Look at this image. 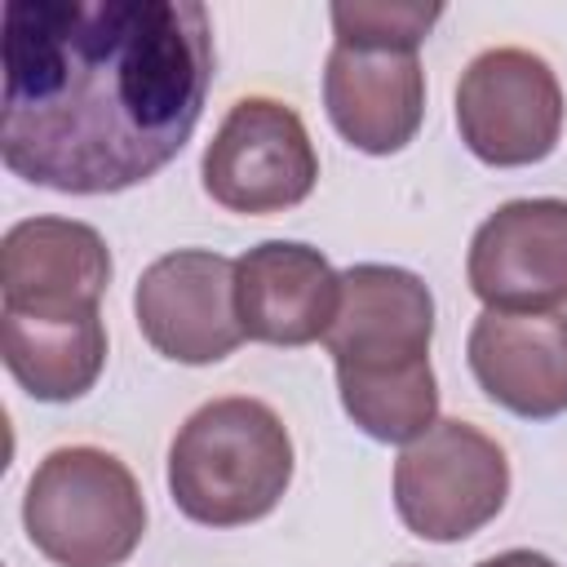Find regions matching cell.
<instances>
[{"mask_svg":"<svg viewBox=\"0 0 567 567\" xmlns=\"http://www.w3.org/2000/svg\"><path fill=\"white\" fill-rule=\"evenodd\" d=\"M0 58L4 168L62 195H115L190 142L213 22L195 0H13Z\"/></svg>","mask_w":567,"mask_h":567,"instance_id":"cell-1","label":"cell"},{"mask_svg":"<svg viewBox=\"0 0 567 567\" xmlns=\"http://www.w3.org/2000/svg\"><path fill=\"white\" fill-rule=\"evenodd\" d=\"M434 297L403 266L359 261L341 270V306L323 337L346 416L377 443H416L439 421L430 368Z\"/></svg>","mask_w":567,"mask_h":567,"instance_id":"cell-2","label":"cell"},{"mask_svg":"<svg viewBox=\"0 0 567 567\" xmlns=\"http://www.w3.org/2000/svg\"><path fill=\"white\" fill-rule=\"evenodd\" d=\"M292 483V439L279 412L248 394H226L186 416L168 447L173 505L204 527L266 518Z\"/></svg>","mask_w":567,"mask_h":567,"instance_id":"cell-3","label":"cell"},{"mask_svg":"<svg viewBox=\"0 0 567 567\" xmlns=\"http://www.w3.org/2000/svg\"><path fill=\"white\" fill-rule=\"evenodd\" d=\"M31 545L58 567H120L146 532V501L133 470L89 443L53 447L22 496Z\"/></svg>","mask_w":567,"mask_h":567,"instance_id":"cell-4","label":"cell"},{"mask_svg":"<svg viewBox=\"0 0 567 567\" xmlns=\"http://www.w3.org/2000/svg\"><path fill=\"white\" fill-rule=\"evenodd\" d=\"M509 496V461L492 434L447 416L394 461V509L421 540L452 545L487 527Z\"/></svg>","mask_w":567,"mask_h":567,"instance_id":"cell-5","label":"cell"},{"mask_svg":"<svg viewBox=\"0 0 567 567\" xmlns=\"http://www.w3.org/2000/svg\"><path fill=\"white\" fill-rule=\"evenodd\" d=\"M204 190L248 217L297 208L319 182V155L301 115L279 97H239L213 133L204 164Z\"/></svg>","mask_w":567,"mask_h":567,"instance_id":"cell-6","label":"cell"},{"mask_svg":"<svg viewBox=\"0 0 567 567\" xmlns=\"http://www.w3.org/2000/svg\"><path fill=\"white\" fill-rule=\"evenodd\" d=\"M461 142L492 168L540 164L563 133V89L532 49H483L456 80Z\"/></svg>","mask_w":567,"mask_h":567,"instance_id":"cell-7","label":"cell"},{"mask_svg":"<svg viewBox=\"0 0 567 567\" xmlns=\"http://www.w3.org/2000/svg\"><path fill=\"white\" fill-rule=\"evenodd\" d=\"M142 337L173 363H217L244 341L235 306V261L208 248L155 257L133 292Z\"/></svg>","mask_w":567,"mask_h":567,"instance_id":"cell-8","label":"cell"},{"mask_svg":"<svg viewBox=\"0 0 567 567\" xmlns=\"http://www.w3.org/2000/svg\"><path fill=\"white\" fill-rule=\"evenodd\" d=\"M470 292L487 310L554 315L567 301V199H509L470 239Z\"/></svg>","mask_w":567,"mask_h":567,"instance_id":"cell-9","label":"cell"},{"mask_svg":"<svg viewBox=\"0 0 567 567\" xmlns=\"http://www.w3.org/2000/svg\"><path fill=\"white\" fill-rule=\"evenodd\" d=\"M235 306L244 337L266 346H310L323 341L337 319L341 275L310 244L266 239L235 261Z\"/></svg>","mask_w":567,"mask_h":567,"instance_id":"cell-10","label":"cell"},{"mask_svg":"<svg viewBox=\"0 0 567 567\" xmlns=\"http://www.w3.org/2000/svg\"><path fill=\"white\" fill-rule=\"evenodd\" d=\"M111 284V248L89 221L27 217L0 244V310H93Z\"/></svg>","mask_w":567,"mask_h":567,"instance_id":"cell-11","label":"cell"},{"mask_svg":"<svg viewBox=\"0 0 567 567\" xmlns=\"http://www.w3.org/2000/svg\"><path fill=\"white\" fill-rule=\"evenodd\" d=\"M478 390L514 416L554 421L567 412V319L483 310L465 341Z\"/></svg>","mask_w":567,"mask_h":567,"instance_id":"cell-12","label":"cell"},{"mask_svg":"<svg viewBox=\"0 0 567 567\" xmlns=\"http://www.w3.org/2000/svg\"><path fill=\"white\" fill-rule=\"evenodd\" d=\"M323 106L354 151L394 155L421 128L425 71L416 53L332 44L323 66Z\"/></svg>","mask_w":567,"mask_h":567,"instance_id":"cell-13","label":"cell"},{"mask_svg":"<svg viewBox=\"0 0 567 567\" xmlns=\"http://www.w3.org/2000/svg\"><path fill=\"white\" fill-rule=\"evenodd\" d=\"M0 354L13 381L40 403H71L93 390L106 363V328L93 310H0Z\"/></svg>","mask_w":567,"mask_h":567,"instance_id":"cell-14","label":"cell"},{"mask_svg":"<svg viewBox=\"0 0 567 567\" xmlns=\"http://www.w3.org/2000/svg\"><path fill=\"white\" fill-rule=\"evenodd\" d=\"M443 18L439 4H372V0H354V4H332V31L337 44L346 49H399V53H416V44L430 35V27Z\"/></svg>","mask_w":567,"mask_h":567,"instance_id":"cell-15","label":"cell"},{"mask_svg":"<svg viewBox=\"0 0 567 567\" xmlns=\"http://www.w3.org/2000/svg\"><path fill=\"white\" fill-rule=\"evenodd\" d=\"M474 567H558V563L536 554V549H505V554H492V558H483Z\"/></svg>","mask_w":567,"mask_h":567,"instance_id":"cell-16","label":"cell"}]
</instances>
